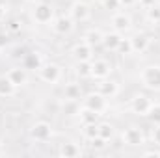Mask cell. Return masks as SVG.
<instances>
[{"label": "cell", "mask_w": 160, "mask_h": 158, "mask_svg": "<svg viewBox=\"0 0 160 158\" xmlns=\"http://www.w3.org/2000/svg\"><path fill=\"white\" fill-rule=\"evenodd\" d=\"M106 145H108V141H106V140H102L101 136H95V138H91V140H89V147H91V149H95V151H102Z\"/></svg>", "instance_id": "1f68e13d"}, {"label": "cell", "mask_w": 160, "mask_h": 158, "mask_svg": "<svg viewBox=\"0 0 160 158\" xmlns=\"http://www.w3.org/2000/svg\"><path fill=\"white\" fill-rule=\"evenodd\" d=\"M121 141H123V145H127V147H142V145L147 143V134L143 132L142 126L130 125V126H127V128L121 132Z\"/></svg>", "instance_id": "5b68a950"}, {"label": "cell", "mask_w": 160, "mask_h": 158, "mask_svg": "<svg viewBox=\"0 0 160 158\" xmlns=\"http://www.w3.org/2000/svg\"><path fill=\"white\" fill-rule=\"evenodd\" d=\"M71 54H73L75 62H91V60L95 58V48L82 39L80 43H77V45L71 48Z\"/></svg>", "instance_id": "5bb4252c"}, {"label": "cell", "mask_w": 160, "mask_h": 158, "mask_svg": "<svg viewBox=\"0 0 160 158\" xmlns=\"http://www.w3.org/2000/svg\"><path fill=\"white\" fill-rule=\"evenodd\" d=\"M80 104L84 108H89L93 112H97L99 116H104V112L108 110V99L102 97L99 91H89V93H84V97L80 99Z\"/></svg>", "instance_id": "8992f818"}, {"label": "cell", "mask_w": 160, "mask_h": 158, "mask_svg": "<svg viewBox=\"0 0 160 158\" xmlns=\"http://www.w3.org/2000/svg\"><path fill=\"white\" fill-rule=\"evenodd\" d=\"M21 63L28 69V71H38L41 65L45 63V56L41 54L39 50H28L24 54V58L21 60Z\"/></svg>", "instance_id": "e0dca14e"}, {"label": "cell", "mask_w": 160, "mask_h": 158, "mask_svg": "<svg viewBox=\"0 0 160 158\" xmlns=\"http://www.w3.org/2000/svg\"><path fill=\"white\" fill-rule=\"evenodd\" d=\"M17 95V87L15 84L9 80V77L4 73L0 75V99H11Z\"/></svg>", "instance_id": "ffe728a7"}, {"label": "cell", "mask_w": 160, "mask_h": 158, "mask_svg": "<svg viewBox=\"0 0 160 158\" xmlns=\"http://www.w3.org/2000/svg\"><path fill=\"white\" fill-rule=\"evenodd\" d=\"M121 2V9H130L134 6H138V0H119Z\"/></svg>", "instance_id": "e575fe53"}, {"label": "cell", "mask_w": 160, "mask_h": 158, "mask_svg": "<svg viewBox=\"0 0 160 158\" xmlns=\"http://www.w3.org/2000/svg\"><path fill=\"white\" fill-rule=\"evenodd\" d=\"M102 36H104V32H102L101 28H89V30L84 34V41L95 48V47H101V43H102Z\"/></svg>", "instance_id": "603a6c76"}, {"label": "cell", "mask_w": 160, "mask_h": 158, "mask_svg": "<svg viewBox=\"0 0 160 158\" xmlns=\"http://www.w3.org/2000/svg\"><path fill=\"white\" fill-rule=\"evenodd\" d=\"M6 75H8L9 80L15 84L17 89H19V87H24V86L30 82V71H28L22 63H19V65H11V67L6 71Z\"/></svg>", "instance_id": "30bf717a"}, {"label": "cell", "mask_w": 160, "mask_h": 158, "mask_svg": "<svg viewBox=\"0 0 160 158\" xmlns=\"http://www.w3.org/2000/svg\"><path fill=\"white\" fill-rule=\"evenodd\" d=\"M138 80L147 91H160V63L143 65L138 73Z\"/></svg>", "instance_id": "6da1fadb"}, {"label": "cell", "mask_w": 160, "mask_h": 158, "mask_svg": "<svg viewBox=\"0 0 160 158\" xmlns=\"http://www.w3.org/2000/svg\"><path fill=\"white\" fill-rule=\"evenodd\" d=\"M69 17L75 22H86L91 17V6L86 0H75L69 7Z\"/></svg>", "instance_id": "9c48e42d"}, {"label": "cell", "mask_w": 160, "mask_h": 158, "mask_svg": "<svg viewBox=\"0 0 160 158\" xmlns=\"http://www.w3.org/2000/svg\"><path fill=\"white\" fill-rule=\"evenodd\" d=\"M112 73H114V65L106 58H93L89 62V78L104 80V78H110Z\"/></svg>", "instance_id": "52a82bcc"}, {"label": "cell", "mask_w": 160, "mask_h": 158, "mask_svg": "<svg viewBox=\"0 0 160 158\" xmlns=\"http://www.w3.org/2000/svg\"><path fill=\"white\" fill-rule=\"evenodd\" d=\"M60 106H62V114L67 116V117H77L80 108H82L80 101H69V99H62Z\"/></svg>", "instance_id": "44dd1931"}, {"label": "cell", "mask_w": 160, "mask_h": 158, "mask_svg": "<svg viewBox=\"0 0 160 158\" xmlns=\"http://www.w3.org/2000/svg\"><path fill=\"white\" fill-rule=\"evenodd\" d=\"M95 136H99V128H97V123H93V125H82V138L84 140H91V138H95Z\"/></svg>", "instance_id": "4316f807"}, {"label": "cell", "mask_w": 160, "mask_h": 158, "mask_svg": "<svg viewBox=\"0 0 160 158\" xmlns=\"http://www.w3.org/2000/svg\"><path fill=\"white\" fill-rule=\"evenodd\" d=\"M143 11H145L147 22H151V24H160V6L158 4H155V6H151V7L143 9Z\"/></svg>", "instance_id": "d4e9b609"}, {"label": "cell", "mask_w": 160, "mask_h": 158, "mask_svg": "<svg viewBox=\"0 0 160 158\" xmlns=\"http://www.w3.org/2000/svg\"><path fill=\"white\" fill-rule=\"evenodd\" d=\"M28 136L32 141L36 143H48L54 138V126L48 121H36L30 128H28Z\"/></svg>", "instance_id": "277c9868"}, {"label": "cell", "mask_w": 160, "mask_h": 158, "mask_svg": "<svg viewBox=\"0 0 160 158\" xmlns=\"http://www.w3.org/2000/svg\"><path fill=\"white\" fill-rule=\"evenodd\" d=\"M142 155L143 156H160V149H157V145H155V149H145V151H142Z\"/></svg>", "instance_id": "d590c367"}, {"label": "cell", "mask_w": 160, "mask_h": 158, "mask_svg": "<svg viewBox=\"0 0 160 158\" xmlns=\"http://www.w3.org/2000/svg\"><path fill=\"white\" fill-rule=\"evenodd\" d=\"M110 22H112V30H116V32H119V34H127V32H130V28H132V17H130V13L121 11V9L112 13Z\"/></svg>", "instance_id": "8fae6325"}, {"label": "cell", "mask_w": 160, "mask_h": 158, "mask_svg": "<svg viewBox=\"0 0 160 158\" xmlns=\"http://www.w3.org/2000/svg\"><path fill=\"white\" fill-rule=\"evenodd\" d=\"M24 2H26V4H32V6H34V4H38V2H41V0H24Z\"/></svg>", "instance_id": "f35d334b"}, {"label": "cell", "mask_w": 160, "mask_h": 158, "mask_svg": "<svg viewBox=\"0 0 160 158\" xmlns=\"http://www.w3.org/2000/svg\"><path fill=\"white\" fill-rule=\"evenodd\" d=\"M84 97V89L80 86V82H65L62 87V99H69V101H80Z\"/></svg>", "instance_id": "ac0fdd59"}, {"label": "cell", "mask_w": 160, "mask_h": 158, "mask_svg": "<svg viewBox=\"0 0 160 158\" xmlns=\"http://www.w3.org/2000/svg\"><path fill=\"white\" fill-rule=\"evenodd\" d=\"M38 78L45 84H48V86H58L63 78V69L60 63L45 60V63L38 69Z\"/></svg>", "instance_id": "3957f363"}, {"label": "cell", "mask_w": 160, "mask_h": 158, "mask_svg": "<svg viewBox=\"0 0 160 158\" xmlns=\"http://www.w3.org/2000/svg\"><path fill=\"white\" fill-rule=\"evenodd\" d=\"M78 121H80V125H93V123H99V114L97 112H93V110H89V108H80V112H78Z\"/></svg>", "instance_id": "cb8c5ba5"}, {"label": "cell", "mask_w": 160, "mask_h": 158, "mask_svg": "<svg viewBox=\"0 0 160 158\" xmlns=\"http://www.w3.org/2000/svg\"><path fill=\"white\" fill-rule=\"evenodd\" d=\"M11 45V34L6 26H0V50H6Z\"/></svg>", "instance_id": "f546056e"}, {"label": "cell", "mask_w": 160, "mask_h": 158, "mask_svg": "<svg viewBox=\"0 0 160 158\" xmlns=\"http://www.w3.org/2000/svg\"><path fill=\"white\" fill-rule=\"evenodd\" d=\"M75 21L69 17V15H58L54 17V21L50 22V28L56 36H69L73 30H75Z\"/></svg>", "instance_id": "7c38bea8"}, {"label": "cell", "mask_w": 160, "mask_h": 158, "mask_svg": "<svg viewBox=\"0 0 160 158\" xmlns=\"http://www.w3.org/2000/svg\"><path fill=\"white\" fill-rule=\"evenodd\" d=\"M6 153V149H4V143H2V140H0V155H4Z\"/></svg>", "instance_id": "74e56055"}, {"label": "cell", "mask_w": 160, "mask_h": 158, "mask_svg": "<svg viewBox=\"0 0 160 158\" xmlns=\"http://www.w3.org/2000/svg\"><path fill=\"white\" fill-rule=\"evenodd\" d=\"M75 75L80 80L89 78V62H77V69H75Z\"/></svg>", "instance_id": "83f0119b"}, {"label": "cell", "mask_w": 160, "mask_h": 158, "mask_svg": "<svg viewBox=\"0 0 160 158\" xmlns=\"http://www.w3.org/2000/svg\"><path fill=\"white\" fill-rule=\"evenodd\" d=\"M97 128H99V136L102 140H106V141H112L114 140V136H116L114 123H110V121H99L97 123Z\"/></svg>", "instance_id": "7402d4cb"}, {"label": "cell", "mask_w": 160, "mask_h": 158, "mask_svg": "<svg viewBox=\"0 0 160 158\" xmlns=\"http://www.w3.org/2000/svg\"><path fill=\"white\" fill-rule=\"evenodd\" d=\"M4 26L8 28V32L13 36V34H17V32H21L22 30V21L21 19H9V21H6L4 22Z\"/></svg>", "instance_id": "f1b7e54d"}, {"label": "cell", "mask_w": 160, "mask_h": 158, "mask_svg": "<svg viewBox=\"0 0 160 158\" xmlns=\"http://www.w3.org/2000/svg\"><path fill=\"white\" fill-rule=\"evenodd\" d=\"M157 4H158V6H160V0H157Z\"/></svg>", "instance_id": "ab89813d"}, {"label": "cell", "mask_w": 160, "mask_h": 158, "mask_svg": "<svg viewBox=\"0 0 160 158\" xmlns=\"http://www.w3.org/2000/svg\"><path fill=\"white\" fill-rule=\"evenodd\" d=\"M30 17H32V21H34L36 24H39V26H50V22H52L54 17H56L54 6H52L50 2L41 0V2H38V4L32 6Z\"/></svg>", "instance_id": "7a4b0ae2"}, {"label": "cell", "mask_w": 160, "mask_h": 158, "mask_svg": "<svg viewBox=\"0 0 160 158\" xmlns=\"http://www.w3.org/2000/svg\"><path fill=\"white\" fill-rule=\"evenodd\" d=\"M145 117L149 119L151 125H160V102L153 101V104H151V108H149V112H147Z\"/></svg>", "instance_id": "484cf974"}, {"label": "cell", "mask_w": 160, "mask_h": 158, "mask_svg": "<svg viewBox=\"0 0 160 158\" xmlns=\"http://www.w3.org/2000/svg\"><path fill=\"white\" fill-rule=\"evenodd\" d=\"M118 54H121V56H128V54H132L130 37H125V36H123V39H121V43H119V48H118Z\"/></svg>", "instance_id": "4dcf8cb0"}, {"label": "cell", "mask_w": 160, "mask_h": 158, "mask_svg": "<svg viewBox=\"0 0 160 158\" xmlns=\"http://www.w3.org/2000/svg\"><path fill=\"white\" fill-rule=\"evenodd\" d=\"M157 4V0H138V6L142 7V9H147V7H151V6H155Z\"/></svg>", "instance_id": "8d00e7d4"}, {"label": "cell", "mask_w": 160, "mask_h": 158, "mask_svg": "<svg viewBox=\"0 0 160 158\" xmlns=\"http://www.w3.org/2000/svg\"><path fill=\"white\" fill-rule=\"evenodd\" d=\"M151 143L160 147V125H153L151 128Z\"/></svg>", "instance_id": "836d02e7"}, {"label": "cell", "mask_w": 160, "mask_h": 158, "mask_svg": "<svg viewBox=\"0 0 160 158\" xmlns=\"http://www.w3.org/2000/svg\"><path fill=\"white\" fill-rule=\"evenodd\" d=\"M121 39H123V34L116 32V30H112V32H104L101 47H102V50H104V52H110V54H118V48H119Z\"/></svg>", "instance_id": "9a60e30c"}, {"label": "cell", "mask_w": 160, "mask_h": 158, "mask_svg": "<svg viewBox=\"0 0 160 158\" xmlns=\"http://www.w3.org/2000/svg\"><path fill=\"white\" fill-rule=\"evenodd\" d=\"M0 2H2V0H0Z\"/></svg>", "instance_id": "60d3db41"}, {"label": "cell", "mask_w": 160, "mask_h": 158, "mask_svg": "<svg viewBox=\"0 0 160 158\" xmlns=\"http://www.w3.org/2000/svg\"><path fill=\"white\" fill-rule=\"evenodd\" d=\"M101 4H102V7H104V9H108V11H112V13L121 9V2H119V0H102Z\"/></svg>", "instance_id": "d6a6232c"}, {"label": "cell", "mask_w": 160, "mask_h": 158, "mask_svg": "<svg viewBox=\"0 0 160 158\" xmlns=\"http://www.w3.org/2000/svg\"><path fill=\"white\" fill-rule=\"evenodd\" d=\"M130 45H132V54H143L151 47V36H147L145 32H136L134 36H130Z\"/></svg>", "instance_id": "2e32d148"}, {"label": "cell", "mask_w": 160, "mask_h": 158, "mask_svg": "<svg viewBox=\"0 0 160 158\" xmlns=\"http://www.w3.org/2000/svg\"><path fill=\"white\" fill-rule=\"evenodd\" d=\"M84 151L80 147V143L73 141V140H67V141H62L60 147H58V155L60 156H65V158H75V156H80Z\"/></svg>", "instance_id": "d6986e66"}, {"label": "cell", "mask_w": 160, "mask_h": 158, "mask_svg": "<svg viewBox=\"0 0 160 158\" xmlns=\"http://www.w3.org/2000/svg\"><path fill=\"white\" fill-rule=\"evenodd\" d=\"M151 104H153V99H151L147 93H136V95L130 99L128 108H130V112H132L134 116L145 117L147 112H149V108H151Z\"/></svg>", "instance_id": "ba28073f"}, {"label": "cell", "mask_w": 160, "mask_h": 158, "mask_svg": "<svg viewBox=\"0 0 160 158\" xmlns=\"http://www.w3.org/2000/svg\"><path fill=\"white\" fill-rule=\"evenodd\" d=\"M95 91H99L102 97H106L108 101L110 99H116L119 95V82L114 78H104V80H97V87Z\"/></svg>", "instance_id": "4fadbf2b"}]
</instances>
